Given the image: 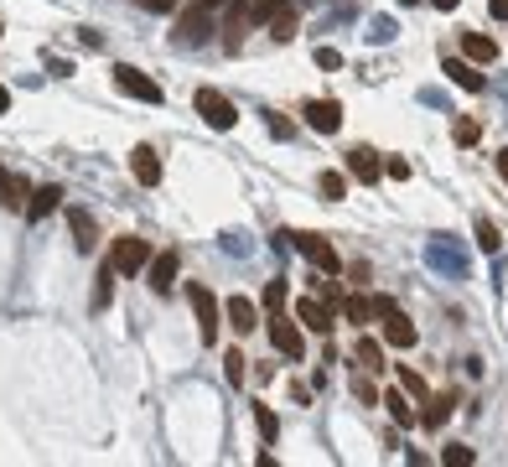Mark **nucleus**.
I'll return each mask as SVG.
<instances>
[{"mask_svg": "<svg viewBox=\"0 0 508 467\" xmlns=\"http://www.w3.org/2000/svg\"><path fill=\"white\" fill-rule=\"evenodd\" d=\"M109 265H115L120 276H135V270L150 265V245L135 239V234H125V239H115V249H109Z\"/></svg>", "mask_w": 508, "mask_h": 467, "instance_id": "obj_4", "label": "nucleus"}, {"mask_svg": "<svg viewBox=\"0 0 508 467\" xmlns=\"http://www.w3.org/2000/svg\"><path fill=\"white\" fill-rule=\"evenodd\" d=\"M394 31H399V27H394V21H384V16H379V21H374V31H368V36H374V42H389V36H394Z\"/></svg>", "mask_w": 508, "mask_h": 467, "instance_id": "obj_37", "label": "nucleus"}, {"mask_svg": "<svg viewBox=\"0 0 508 467\" xmlns=\"http://www.w3.org/2000/svg\"><path fill=\"white\" fill-rule=\"evenodd\" d=\"M270 5H280V0H270Z\"/></svg>", "mask_w": 508, "mask_h": 467, "instance_id": "obj_45", "label": "nucleus"}, {"mask_svg": "<svg viewBox=\"0 0 508 467\" xmlns=\"http://www.w3.org/2000/svg\"><path fill=\"white\" fill-rule=\"evenodd\" d=\"M223 311H229V327H234V333H254V327H260V311H254L249 296H229Z\"/></svg>", "mask_w": 508, "mask_h": 467, "instance_id": "obj_14", "label": "nucleus"}, {"mask_svg": "<svg viewBox=\"0 0 508 467\" xmlns=\"http://www.w3.org/2000/svg\"><path fill=\"white\" fill-rule=\"evenodd\" d=\"M286 296H291V291H286V280H270V286H265V307H270V311L286 307Z\"/></svg>", "mask_w": 508, "mask_h": 467, "instance_id": "obj_33", "label": "nucleus"}, {"mask_svg": "<svg viewBox=\"0 0 508 467\" xmlns=\"http://www.w3.org/2000/svg\"><path fill=\"white\" fill-rule=\"evenodd\" d=\"M478 245L488 249V254H498L504 239H498V223H493V218H478Z\"/></svg>", "mask_w": 508, "mask_h": 467, "instance_id": "obj_28", "label": "nucleus"}, {"mask_svg": "<svg viewBox=\"0 0 508 467\" xmlns=\"http://www.w3.org/2000/svg\"><path fill=\"white\" fill-rule=\"evenodd\" d=\"M187 302H192V311H198V333H203V342H218V302H213L208 286H187Z\"/></svg>", "mask_w": 508, "mask_h": 467, "instance_id": "obj_5", "label": "nucleus"}, {"mask_svg": "<svg viewBox=\"0 0 508 467\" xmlns=\"http://www.w3.org/2000/svg\"><path fill=\"white\" fill-rule=\"evenodd\" d=\"M353 358H359L363 369H384V348L374 338H359V348H353Z\"/></svg>", "mask_w": 508, "mask_h": 467, "instance_id": "obj_25", "label": "nucleus"}, {"mask_svg": "<svg viewBox=\"0 0 508 467\" xmlns=\"http://www.w3.org/2000/svg\"><path fill=\"white\" fill-rule=\"evenodd\" d=\"M431 5H436V11H456V5H462V0H431Z\"/></svg>", "mask_w": 508, "mask_h": 467, "instance_id": "obj_42", "label": "nucleus"}, {"mask_svg": "<svg viewBox=\"0 0 508 467\" xmlns=\"http://www.w3.org/2000/svg\"><path fill=\"white\" fill-rule=\"evenodd\" d=\"M244 364H249V358H244L239 348H229V353H223V374H229V384H239V379H244Z\"/></svg>", "mask_w": 508, "mask_h": 467, "instance_id": "obj_30", "label": "nucleus"}, {"mask_svg": "<svg viewBox=\"0 0 508 467\" xmlns=\"http://www.w3.org/2000/svg\"><path fill=\"white\" fill-rule=\"evenodd\" d=\"M317 192H322V197H348V177H343V172H322V177H317Z\"/></svg>", "mask_w": 508, "mask_h": 467, "instance_id": "obj_26", "label": "nucleus"}, {"mask_svg": "<svg viewBox=\"0 0 508 467\" xmlns=\"http://www.w3.org/2000/svg\"><path fill=\"white\" fill-rule=\"evenodd\" d=\"M451 395H436V400H431V410H420V426H431V431H436V426H447V415H451Z\"/></svg>", "mask_w": 508, "mask_h": 467, "instance_id": "obj_24", "label": "nucleus"}, {"mask_svg": "<svg viewBox=\"0 0 508 467\" xmlns=\"http://www.w3.org/2000/svg\"><path fill=\"white\" fill-rule=\"evenodd\" d=\"M68 223H73V245L84 249V254H93V239H99V229H93L89 208H68Z\"/></svg>", "mask_w": 508, "mask_h": 467, "instance_id": "obj_16", "label": "nucleus"}, {"mask_svg": "<svg viewBox=\"0 0 508 467\" xmlns=\"http://www.w3.org/2000/svg\"><path fill=\"white\" fill-rule=\"evenodd\" d=\"M498 177L508 182V151H498Z\"/></svg>", "mask_w": 508, "mask_h": 467, "instance_id": "obj_41", "label": "nucleus"}, {"mask_svg": "<svg viewBox=\"0 0 508 467\" xmlns=\"http://www.w3.org/2000/svg\"><path fill=\"white\" fill-rule=\"evenodd\" d=\"M306 125H311L317 135H337V130H343V104H337V99H311V104H306Z\"/></svg>", "mask_w": 508, "mask_h": 467, "instance_id": "obj_8", "label": "nucleus"}, {"mask_svg": "<svg viewBox=\"0 0 508 467\" xmlns=\"http://www.w3.org/2000/svg\"><path fill=\"white\" fill-rule=\"evenodd\" d=\"M348 172H353L359 182H379V177H384V161H379V151H368V146H353V151H348Z\"/></svg>", "mask_w": 508, "mask_h": 467, "instance_id": "obj_12", "label": "nucleus"}, {"mask_svg": "<svg viewBox=\"0 0 508 467\" xmlns=\"http://www.w3.org/2000/svg\"><path fill=\"white\" fill-rule=\"evenodd\" d=\"M384 405H389V415H394L399 426H420V415H415V405H410V395L389 390V395H384Z\"/></svg>", "mask_w": 508, "mask_h": 467, "instance_id": "obj_22", "label": "nucleus"}, {"mask_svg": "<svg viewBox=\"0 0 508 467\" xmlns=\"http://www.w3.org/2000/svg\"><path fill=\"white\" fill-rule=\"evenodd\" d=\"M177 276H181L177 249H161V254H150V291H156V296H172V291H177Z\"/></svg>", "mask_w": 508, "mask_h": 467, "instance_id": "obj_6", "label": "nucleus"}, {"mask_svg": "<svg viewBox=\"0 0 508 467\" xmlns=\"http://www.w3.org/2000/svg\"><path fill=\"white\" fill-rule=\"evenodd\" d=\"M254 426L265 431V441H275V431H280V421L270 415V405H254Z\"/></svg>", "mask_w": 508, "mask_h": 467, "instance_id": "obj_31", "label": "nucleus"}, {"mask_svg": "<svg viewBox=\"0 0 508 467\" xmlns=\"http://www.w3.org/2000/svg\"><path fill=\"white\" fill-rule=\"evenodd\" d=\"M198 11H218V5H229V0H192Z\"/></svg>", "mask_w": 508, "mask_h": 467, "instance_id": "obj_39", "label": "nucleus"}, {"mask_svg": "<svg viewBox=\"0 0 508 467\" xmlns=\"http://www.w3.org/2000/svg\"><path fill=\"white\" fill-rule=\"evenodd\" d=\"M374 317L384 322V338H389V348H415L420 342V333H415V322L399 311V302L394 296H374Z\"/></svg>", "mask_w": 508, "mask_h": 467, "instance_id": "obj_1", "label": "nucleus"}, {"mask_svg": "<svg viewBox=\"0 0 508 467\" xmlns=\"http://www.w3.org/2000/svg\"><path fill=\"white\" fill-rule=\"evenodd\" d=\"M254 21H270V0H229V21H223V42L239 47L244 31Z\"/></svg>", "mask_w": 508, "mask_h": 467, "instance_id": "obj_2", "label": "nucleus"}, {"mask_svg": "<svg viewBox=\"0 0 508 467\" xmlns=\"http://www.w3.org/2000/svg\"><path fill=\"white\" fill-rule=\"evenodd\" d=\"M441 73H447L456 89H467V93H478V89H482V73H478V68H467L462 58H447V68H441Z\"/></svg>", "mask_w": 508, "mask_h": 467, "instance_id": "obj_20", "label": "nucleus"}, {"mask_svg": "<svg viewBox=\"0 0 508 467\" xmlns=\"http://www.w3.org/2000/svg\"><path fill=\"white\" fill-rule=\"evenodd\" d=\"M399 384H405V395H415V400L425 405V374H415V369H405V364H399Z\"/></svg>", "mask_w": 508, "mask_h": 467, "instance_id": "obj_29", "label": "nucleus"}, {"mask_svg": "<svg viewBox=\"0 0 508 467\" xmlns=\"http://www.w3.org/2000/svg\"><path fill=\"white\" fill-rule=\"evenodd\" d=\"M115 276H120L115 265H104V270H99V286H93V307H109V291H115Z\"/></svg>", "mask_w": 508, "mask_h": 467, "instance_id": "obj_27", "label": "nucleus"}, {"mask_svg": "<svg viewBox=\"0 0 508 467\" xmlns=\"http://www.w3.org/2000/svg\"><path fill=\"white\" fill-rule=\"evenodd\" d=\"M5 109H11V89H0V115H5Z\"/></svg>", "mask_w": 508, "mask_h": 467, "instance_id": "obj_43", "label": "nucleus"}, {"mask_svg": "<svg viewBox=\"0 0 508 467\" xmlns=\"http://www.w3.org/2000/svg\"><path fill=\"white\" fill-rule=\"evenodd\" d=\"M150 11H172V5H177V0H146Z\"/></svg>", "mask_w": 508, "mask_h": 467, "instance_id": "obj_40", "label": "nucleus"}, {"mask_svg": "<svg viewBox=\"0 0 508 467\" xmlns=\"http://www.w3.org/2000/svg\"><path fill=\"white\" fill-rule=\"evenodd\" d=\"M488 11H493L498 21H508V0H488Z\"/></svg>", "mask_w": 508, "mask_h": 467, "instance_id": "obj_38", "label": "nucleus"}, {"mask_svg": "<svg viewBox=\"0 0 508 467\" xmlns=\"http://www.w3.org/2000/svg\"><path fill=\"white\" fill-rule=\"evenodd\" d=\"M208 31H213V11H198V5H187V16L177 21V31H172V36H181L187 47H198V42H208Z\"/></svg>", "mask_w": 508, "mask_h": 467, "instance_id": "obj_11", "label": "nucleus"}, {"mask_svg": "<svg viewBox=\"0 0 508 467\" xmlns=\"http://www.w3.org/2000/svg\"><path fill=\"white\" fill-rule=\"evenodd\" d=\"M441 463H447V467H472V463H478V452H472V447H447V457H441Z\"/></svg>", "mask_w": 508, "mask_h": 467, "instance_id": "obj_32", "label": "nucleus"}, {"mask_svg": "<svg viewBox=\"0 0 508 467\" xmlns=\"http://www.w3.org/2000/svg\"><path fill=\"white\" fill-rule=\"evenodd\" d=\"M353 395H359L363 405H379V390H374L368 379H353Z\"/></svg>", "mask_w": 508, "mask_h": 467, "instance_id": "obj_35", "label": "nucleus"}, {"mask_svg": "<svg viewBox=\"0 0 508 467\" xmlns=\"http://www.w3.org/2000/svg\"><path fill=\"white\" fill-rule=\"evenodd\" d=\"M280 239H286V245H296L301 254L322 270V276H337V265H343V260H337V249H332L322 234H280Z\"/></svg>", "mask_w": 508, "mask_h": 467, "instance_id": "obj_3", "label": "nucleus"}, {"mask_svg": "<svg viewBox=\"0 0 508 467\" xmlns=\"http://www.w3.org/2000/svg\"><path fill=\"white\" fill-rule=\"evenodd\" d=\"M270 342H275V353H286V358H301V327L291 317H270Z\"/></svg>", "mask_w": 508, "mask_h": 467, "instance_id": "obj_10", "label": "nucleus"}, {"mask_svg": "<svg viewBox=\"0 0 508 467\" xmlns=\"http://www.w3.org/2000/svg\"><path fill=\"white\" fill-rule=\"evenodd\" d=\"M0 208H27V187H21V177H11L5 166H0Z\"/></svg>", "mask_w": 508, "mask_h": 467, "instance_id": "obj_21", "label": "nucleus"}, {"mask_svg": "<svg viewBox=\"0 0 508 467\" xmlns=\"http://www.w3.org/2000/svg\"><path fill=\"white\" fill-rule=\"evenodd\" d=\"M130 172H135L141 187H156L161 182V156L150 151V146H135V151H130Z\"/></svg>", "mask_w": 508, "mask_h": 467, "instance_id": "obj_13", "label": "nucleus"}, {"mask_svg": "<svg viewBox=\"0 0 508 467\" xmlns=\"http://www.w3.org/2000/svg\"><path fill=\"white\" fill-rule=\"evenodd\" d=\"M296 27H301V16L291 5H270V36H275V42H291Z\"/></svg>", "mask_w": 508, "mask_h": 467, "instance_id": "obj_18", "label": "nucleus"}, {"mask_svg": "<svg viewBox=\"0 0 508 467\" xmlns=\"http://www.w3.org/2000/svg\"><path fill=\"white\" fill-rule=\"evenodd\" d=\"M296 317L311 327V333H332V307H327V302H311V296H301V302H296Z\"/></svg>", "mask_w": 508, "mask_h": 467, "instance_id": "obj_15", "label": "nucleus"}, {"mask_svg": "<svg viewBox=\"0 0 508 467\" xmlns=\"http://www.w3.org/2000/svg\"><path fill=\"white\" fill-rule=\"evenodd\" d=\"M58 203H62V187H58V182L36 187V192L27 197V218H47L52 208H58Z\"/></svg>", "mask_w": 508, "mask_h": 467, "instance_id": "obj_17", "label": "nucleus"}, {"mask_svg": "<svg viewBox=\"0 0 508 467\" xmlns=\"http://www.w3.org/2000/svg\"><path fill=\"white\" fill-rule=\"evenodd\" d=\"M343 317H348L353 327H368V322H374V302H363V296H343Z\"/></svg>", "mask_w": 508, "mask_h": 467, "instance_id": "obj_23", "label": "nucleus"}, {"mask_svg": "<svg viewBox=\"0 0 508 467\" xmlns=\"http://www.w3.org/2000/svg\"><path fill=\"white\" fill-rule=\"evenodd\" d=\"M317 68H343V52L337 47H317Z\"/></svg>", "mask_w": 508, "mask_h": 467, "instance_id": "obj_36", "label": "nucleus"}, {"mask_svg": "<svg viewBox=\"0 0 508 467\" xmlns=\"http://www.w3.org/2000/svg\"><path fill=\"white\" fill-rule=\"evenodd\" d=\"M198 115H203L213 130H234V120H239V115H234V104H229L218 89H198Z\"/></svg>", "mask_w": 508, "mask_h": 467, "instance_id": "obj_7", "label": "nucleus"}, {"mask_svg": "<svg viewBox=\"0 0 508 467\" xmlns=\"http://www.w3.org/2000/svg\"><path fill=\"white\" fill-rule=\"evenodd\" d=\"M462 52L472 62H493L498 58V42L493 36H482V31H462Z\"/></svg>", "mask_w": 508, "mask_h": 467, "instance_id": "obj_19", "label": "nucleus"}, {"mask_svg": "<svg viewBox=\"0 0 508 467\" xmlns=\"http://www.w3.org/2000/svg\"><path fill=\"white\" fill-rule=\"evenodd\" d=\"M399 5H420V0H399Z\"/></svg>", "mask_w": 508, "mask_h": 467, "instance_id": "obj_44", "label": "nucleus"}, {"mask_svg": "<svg viewBox=\"0 0 508 467\" xmlns=\"http://www.w3.org/2000/svg\"><path fill=\"white\" fill-rule=\"evenodd\" d=\"M115 89L130 93V99H146V104H161V84H150L135 68H115Z\"/></svg>", "mask_w": 508, "mask_h": 467, "instance_id": "obj_9", "label": "nucleus"}, {"mask_svg": "<svg viewBox=\"0 0 508 467\" xmlns=\"http://www.w3.org/2000/svg\"><path fill=\"white\" fill-rule=\"evenodd\" d=\"M451 135H456L462 146H472V141L482 135V125H478V120H456V130H451Z\"/></svg>", "mask_w": 508, "mask_h": 467, "instance_id": "obj_34", "label": "nucleus"}]
</instances>
